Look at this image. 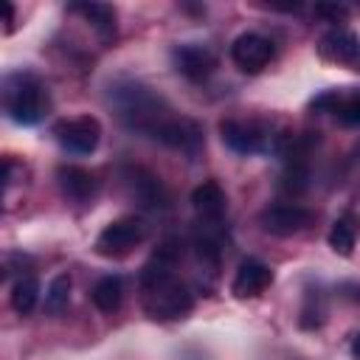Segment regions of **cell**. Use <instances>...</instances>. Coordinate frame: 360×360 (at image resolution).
Wrapping results in <instances>:
<instances>
[{"mask_svg": "<svg viewBox=\"0 0 360 360\" xmlns=\"http://www.w3.org/2000/svg\"><path fill=\"white\" fill-rule=\"evenodd\" d=\"M273 42L256 31H245L231 42V59L242 73H259L273 59Z\"/></svg>", "mask_w": 360, "mask_h": 360, "instance_id": "obj_9", "label": "cell"}, {"mask_svg": "<svg viewBox=\"0 0 360 360\" xmlns=\"http://www.w3.org/2000/svg\"><path fill=\"white\" fill-rule=\"evenodd\" d=\"M357 160H360V146H357Z\"/></svg>", "mask_w": 360, "mask_h": 360, "instance_id": "obj_25", "label": "cell"}, {"mask_svg": "<svg viewBox=\"0 0 360 360\" xmlns=\"http://www.w3.org/2000/svg\"><path fill=\"white\" fill-rule=\"evenodd\" d=\"M177 262H180V242L166 239L143 264L138 284H141V301L143 312L155 321H177L191 312L194 298L188 287L177 278Z\"/></svg>", "mask_w": 360, "mask_h": 360, "instance_id": "obj_1", "label": "cell"}, {"mask_svg": "<svg viewBox=\"0 0 360 360\" xmlns=\"http://www.w3.org/2000/svg\"><path fill=\"white\" fill-rule=\"evenodd\" d=\"M37 298H39V284H37L34 276H20L11 284V307H14V312L28 315L37 307Z\"/></svg>", "mask_w": 360, "mask_h": 360, "instance_id": "obj_20", "label": "cell"}, {"mask_svg": "<svg viewBox=\"0 0 360 360\" xmlns=\"http://www.w3.org/2000/svg\"><path fill=\"white\" fill-rule=\"evenodd\" d=\"M11 22H14V6L6 3V31H11Z\"/></svg>", "mask_w": 360, "mask_h": 360, "instance_id": "obj_23", "label": "cell"}, {"mask_svg": "<svg viewBox=\"0 0 360 360\" xmlns=\"http://www.w3.org/2000/svg\"><path fill=\"white\" fill-rule=\"evenodd\" d=\"M352 354L360 360V332H357V335H354V340H352Z\"/></svg>", "mask_w": 360, "mask_h": 360, "instance_id": "obj_24", "label": "cell"}, {"mask_svg": "<svg viewBox=\"0 0 360 360\" xmlns=\"http://www.w3.org/2000/svg\"><path fill=\"white\" fill-rule=\"evenodd\" d=\"M155 141L166 143L169 149H177L183 155H188L191 160L202 152V129L197 121L191 118H183V115H172L166 124H160L152 135Z\"/></svg>", "mask_w": 360, "mask_h": 360, "instance_id": "obj_8", "label": "cell"}, {"mask_svg": "<svg viewBox=\"0 0 360 360\" xmlns=\"http://www.w3.org/2000/svg\"><path fill=\"white\" fill-rule=\"evenodd\" d=\"M127 183L135 200H141V205L146 208H166L169 205V194L160 183V177H155L146 169H129L127 172Z\"/></svg>", "mask_w": 360, "mask_h": 360, "instance_id": "obj_15", "label": "cell"}, {"mask_svg": "<svg viewBox=\"0 0 360 360\" xmlns=\"http://www.w3.org/2000/svg\"><path fill=\"white\" fill-rule=\"evenodd\" d=\"M70 11L82 14L93 25V31L101 37V42L115 39V8L110 3H73Z\"/></svg>", "mask_w": 360, "mask_h": 360, "instance_id": "obj_17", "label": "cell"}, {"mask_svg": "<svg viewBox=\"0 0 360 360\" xmlns=\"http://www.w3.org/2000/svg\"><path fill=\"white\" fill-rule=\"evenodd\" d=\"M70 301V276L68 273H59L51 284H48V292H45V309L48 312H62Z\"/></svg>", "mask_w": 360, "mask_h": 360, "instance_id": "obj_21", "label": "cell"}, {"mask_svg": "<svg viewBox=\"0 0 360 360\" xmlns=\"http://www.w3.org/2000/svg\"><path fill=\"white\" fill-rule=\"evenodd\" d=\"M110 96H112V104H115L118 115L132 129H138V132L155 135V129L172 118V115H166L169 112V104L152 87H146L141 82L115 84V87H110Z\"/></svg>", "mask_w": 360, "mask_h": 360, "instance_id": "obj_2", "label": "cell"}, {"mask_svg": "<svg viewBox=\"0 0 360 360\" xmlns=\"http://www.w3.org/2000/svg\"><path fill=\"white\" fill-rule=\"evenodd\" d=\"M53 138L56 143L70 152V155H93L101 141V124L93 115H76V118H62L53 124Z\"/></svg>", "mask_w": 360, "mask_h": 360, "instance_id": "obj_5", "label": "cell"}, {"mask_svg": "<svg viewBox=\"0 0 360 360\" xmlns=\"http://www.w3.org/2000/svg\"><path fill=\"white\" fill-rule=\"evenodd\" d=\"M51 107L48 87L28 70L8 73L3 79V110L14 124L31 127L37 124Z\"/></svg>", "mask_w": 360, "mask_h": 360, "instance_id": "obj_3", "label": "cell"}, {"mask_svg": "<svg viewBox=\"0 0 360 360\" xmlns=\"http://www.w3.org/2000/svg\"><path fill=\"white\" fill-rule=\"evenodd\" d=\"M146 236V225L138 217H121L112 219L110 225L101 228V233L96 236V253L107 256V259H121L127 256L135 245H141V239Z\"/></svg>", "mask_w": 360, "mask_h": 360, "instance_id": "obj_6", "label": "cell"}, {"mask_svg": "<svg viewBox=\"0 0 360 360\" xmlns=\"http://www.w3.org/2000/svg\"><path fill=\"white\" fill-rule=\"evenodd\" d=\"M172 59H174L177 73H183L191 82L208 79L214 73V68H217V56L205 45H177L172 51Z\"/></svg>", "mask_w": 360, "mask_h": 360, "instance_id": "obj_11", "label": "cell"}, {"mask_svg": "<svg viewBox=\"0 0 360 360\" xmlns=\"http://www.w3.org/2000/svg\"><path fill=\"white\" fill-rule=\"evenodd\" d=\"M191 205L202 222H219L225 214V191L219 188L217 180H205L191 191Z\"/></svg>", "mask_w": 360, "mask_h": 360, "instance_id": "obj_16", "label": "cell"}, {"mask_svg": "<svg viewBox=\"0 0 360 360\" xmlns=\"http://www.w3.org/2000/svg\"><path fill=\"white\" fill-rule=\"evenodd\" d=\"M318 53L326 62H338V65H349L360 56V39L346 31V28H332L329 34L321 37L318 42Z\"/></svg>", "mask_w": 360, "mask_h": 360, "instance_id": "obj_14", "label": "cell"}, {"mask_svg": "<svg viewBox=\"0 0 360 360\" xmlns=\"http://www.w3.org/2000/svg\"><path fill=\"white\" fill-rule=\"evenodd\" d=\"M357 231H360V222L354 214H343L335 219L332 231H329V248L338 253V256H352L354 250V242H357Z\"/></svg>", "mask_w": 360, "mask_h": 360, "instance_id": "obj_18", "label": "cell"}, {"mask_svg": "<svg viewBox=\"0 0 360 360\" xmlns=\"http://www.w3.org/2000/svg\"><path fill=\"white\" fill-rule=\"evenodd\" d=\"M259 225L270 236H295L312 225V211L298 202H273L259 214Z\"/></svg>", "mask_w": 360, "mask_h": 360, "instance_id": "obj_7", "label": "cell"}, {"mask_svg": "<svg viewBox=\"0 0 360 360\" xmlns=\"http://www.w3.org/2000/svg\"><path fill=\"white\" fill-rule=\"evenodd\" d=\"M273 284V270H270V264H264L262 259H245L239 267H236V276H233V281H231V292L236 295V298H256V295H262L267 287Z\"/></svg>", "mask_w": 360, "mask_h": 360, "instance_id": "obj_10", "label": "cell"}, {"mask_svg": "<svg viewBox=\"0 0 360 360\" xmlns=\"http://www.w3.org/2000/svg\"><path fill=\"white\" fill-rule=\"evenodd\" d=\"M219 135H222V143L236 155L267 152V149H276L278 141H281V135H273L270 127L253 124V121H236V118L222 121L219 124Z\"/></svg>", "mask_w": 360, "mask_h": 360, "instance_id": "obj_4", "label": "cell"}, {"mask_svg": "<svg viewBox=\"0 0 360 360\" xmlns=\"http://www.w3.org/2000/svg\"><path fill=\"white\" fill-rule=\"evenodd\" d=\"M90 298H93V304L101 312H115L121 307V298H124L121 276H104V278H98L93 284V290H90Z\"/></svg>", "mask_w": 360, "mask_h": 360, "instance_id": "obj_19", "label": "cell"}, {"mask_svg": "<svg viewBox=\"0 0 360 360\" xmlns=\"http://www.w3.org/2000/svg\"><path fill=\"white\" fill-rule=\"evenodd\" d=\"M56 180H59L62 194L68 200H73V202H90L98 194L96 174L82 169V166H59L56 169Z\"/></svg>", "mask_w": 360, "mask_h": 360, "instance_id": "obj_13", "label": "cell"}, {"mask_svg": "<svg viewBox=\"0 0 360 360\" xmlns=\"http://www.w3.org/2000/svg\"><path fill=\"white\" fill-rule=\"evenodd\" d=\"M312 110L335 112V118H338L343 127L360 129V90H352V93L329 90V93H323V96H318V98L312 101Z\"/></svg>", "mask_w": 360, "mask_h": 360, "instance_id": "obj_12", "label": "cell"}, {"mask_svg": "<svg viewBox=\"0 0 360 360\" xmlns=\"http://www.w3.org/2000/svg\"><path fill=\"white\" fill-rule=\"evenodd\" d=\"M315 14L318 17H326V20H332V22H338V20H346V6H315Z\"/></svg>", "mask_w": 360, "mask_h": 360, "instance_id": "obj_22", "label": "cell"}]
</instances>
